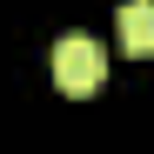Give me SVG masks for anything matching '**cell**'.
<instances>
[{
	"instance_id": "cell-1",
	"label": "cell",
	"mask_w": 154,
	"mask_h": 154,
	"mask_svg": "<svg viewBox=\"0 0 154 154\" xmlns=\"http://www.w3.org/2000/svg\"><path fill=\"white\" fill-rule=\"evenodd\" d=\"M100 81H107V47L100 40H87V34L54 40V87L60 94H94Z\"/></svg>"
},
{
	"instance_id": "cell-2",
	"label": "cell",
	"mask_w": 154,
	"mask_h": 154,
	"mask_svg": "<svg viewBox=\"0 0 154 154\" xmlns=\"http://www.w3.org/2000/svg\"><path fill=\"white\" fill-rule=\"evenodd\" d=\"M114 27H121V47L127 54H154V0H121V14H114Z\"/></svg>"
}]
</instances>
